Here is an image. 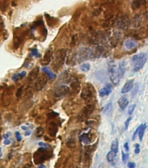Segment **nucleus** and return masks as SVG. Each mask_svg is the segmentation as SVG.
Returning a JSON list of instances; mask_svg holds the SVG:
<instances>
[{"label":"nucleus","instance_id":"4d7b16f0","mask_svg":"<svg viewBox=\"0 0 148 168\" xmlns=\"http://www.w3.org/2000/svg\"><path fill=\"white\" fill-rule=\"evenodd\" d=\"M98 168H103V164H101V165H99V166Z\"/></svg>","mask_w":148,"mask_h":168},{"label":"nucleus","instance_id":"423d86ee","mask_svg":"<svg viewBox=\"0 0 148 168\" xmlns=\"http://www.w3.org/2000/svg\"><path fill=\"white\" fill-rule=\"evenodd\" d=\"M69 92H70V87H68L67 85L61 84L53 90L52 94L55 98H62L64 96L67 95Z\"/></svg>","mask_w":148,"mask_h":168},{"label":"nucleus","instance_id":"6e6d98bb","mask_svg":"<svg viewBox=\"0 0 148 168\" xmlns=\"http://www.w3.org/2000/svg\"><path fill=\"white\" fill-rule=\"evenodd\" d=\"M2 157V149H1V147H0V158Z\"/></svg>","mask_w":148,"mask_h":168},{"label":"nucleus","instance_id":"c03bdc74","mask_svg":"<svg viewBox=\"0 0 148 168\" xmlns=\"http://www.w3.org/2000/svg\"><path fill=\"white\" fill-rule=\"evenodd\" d=\"M57 116H58V113H57V112H51V113H49L48 114V117H49L50 119H52V118H55V117H57Z\"/></svg>","mask_w":148,"mask_h":168},{"label":"nucleus","instance_id":"4c0bfd02","mask_svg":"<svg viewBox=\"0 0 148 168\" xmlns=\"http://www.w3.org/2000/svg\"><path fill=\"white\" fill-rule=\"evenodd\" d=\"M128 158H129V154L126 153H124V152H122V160H123V162H127V160H128Z\"/></svg>","mask_w":148,"mask_h":168},{"label":"nucleus","instance_id":"37998d69","mask_svg":"<svg viewBox=\"0 0 148 168\" xmlns=\"http://www.w3.org/2000/svg\"><path fill=\"white\" fill-rule=\"evenodd\" d=\"M78 38V34H76V35H74L73 37H72V41H71V43H72V45H75V44L78 43V40H76V38Z\"/></svg>","mask_w":148,"mask_h":168},{"label":"nucleus","instance_id":"6ab92c4d","mask_svg":"<svg viewBox=\"0 0 148 168\" xmlns=\"http://www.w3.org/2000/svg\"><path fill=\"white\" fill-rule=\"evenodd\" d=\"M118 104L120 105V108L121 110H125L129 104V100L127 97H121L118 101Z\"/></svg>","mask_w":148,"mask_h":168},{"label":"nucleus","instance_id":"864d4df0","mask_svg":"<svg viewBox=\"0 0 148 168\" xmlns=\"http://www.w3.org/2000/svg\"><path fill=\"white\" fill-rule=\"evenodd\" d=\"M38 168H46V166H44V165H40V166H39Z\"/></svg>","mask_w":148,"mask_h":168},{"label":"nucleus","instance_id":"09e8293b","mask_svg":"<svg viewBox=\"0 0 148 168\" xmlns=\"http://www.w3.org/2000/svg\"><path fill=\"white\" fill-rule=\"evenodd\" d=\"M11 143H12V142H11V140H9V139H5V142H4V144L6 145V146H7V145H10Z\"/></svg>","mask_w":148,"mask_h":168},{"label":"nucleus","instance_id":"f704fd0d","mask_svg":"<svg viewBox=\"0 0 148 168\" xmlns=\"http://www.w3.org/2000/svg\"><path fill=\"white\" fill-rule=\"evenodd\" d=\"M135 107H136V105H135V104H133V105H131L129 106V109H128V114H129V115H132V114H133Z\"/></svg>","mask_w":148,"mask_h":168},{"label":"nucleus","instance_id":"603ef678","mask_svg":"<svg viewBox=\"0 0 148 168\" xmlns=\"http://www.w3.org/2000/svg\"><path fill=\"white\" fill-rule=\"evenodd\" d=\"M31 131H26L25 135V136H30V135H31Z\"/></svg>","mask_w":148,"mask_h":168},{"label":"nucleus","instance_id":"a18cd8bd","mask_svg":"<svg viewBox=\"0 0 148 168\" xmlns=\"http://www.w3.org/2000/svg\"><path fill=\"white\" fill-rule=\"evenodd\" d=\"M16 138H17V140H18V141H21L22 140V137L21 135H20V133H19V132H16Z\"/></svg>","mask_w":148,"mask_h":168},{"label":"nucleus","instance_id":"bb28decb","mask_svg":"<svg viewBox=\"0 0 148 168\" xmlns=\"http://www.w3.org/2000/svg\"><path fill=\"white\" fill-rule=\"evenodd\" d=\"M146 124H141L140 132L138 133L140 140H143V137H144V134H145V132H146Z\"/></svg>","mask_w":148,"mask_h":168},{"label":"nucleus","instance_id":"0eeeda50","mask_svg":"<svg viewBox=\"0 0 148 168\" xmlns=\"http://www.w3.org/2000/svg\"><path fill=\"white\" fill-rule=\"evenodd\" d=\"M47 81H48V77L46 75H42V76L38 77L35 80V84H34L35 91H41L43 88L45 86V84H47Z\"/></svg>","mask_w":148,"mask_h":168},{"label":"nucleus","instance_id":"4468645a","mask_svg":"<svg viewBox=\"0 0 148 168\" xmlns=\"http://www.w3.org/2000/svg\"><path fill=\"white\" fill-rule=\"evenodd\" d=\"M133 79L128 80L127 83L123 85V88H122V90H121V92H122L123 94H125V93L129 92L131 90H133Z\"/></svg>","mask_w":148,"mask_h":168},{"label":"nucleus","instance_id":"b1692460","mask_svg":"<svg viewBox=\"0 0 148 168\" xmlns=\"http://www.w3.org/2000/svg\"><path fill=\"white\" fill-rule=\"evenodd\" d=\"M79 139H80V140H81L84 144H85V145H88V144L91 143V138H90V136H89L88 133H84V134H82V135L79 137Z\"/></svg>","mask_w":148,"mask_h":168},{"label":"nucleus","instance_id":"cd10ccee","mask_svg":"<svg viewBox=\"0 0 148 168\" xmlns=\"http://www.w3.org/2000/svg\"><path fill=\"white\" fill-rule=\"evenodd\" d=\"M116 155H117V153H113V152H112V151H110V152L107 153V155H106V160H107L108 162L112 163V162H113L114 160H115Z\"/></svg>","mask_w":148,"mask_h":168},{"label":"nucleus","instance_id":"3c124183","mask_svg":"<svg viewBox=\"0 0 148 168\" xmlns=\"http://www.w3.org/2000/svg\"><path fill=\"white\" fill-rule=\"evenodd\" d=\"M23 168H31V165H29V164H26V165H25V166H24V167Z\"/></svg>","mask_w":148,"mask_h":168},{"label":"nucleus","instance_id":"aec40b11","mask_svg":"<svg viewBox=\"0 0 148 168\" xmlns=\"http://www.w3.org/2000/svg\"><path fill=\"white\" fill-rule=\"evenodd\" d=\"M108 72L110 74V76H112L113 74L117 73V69H116V64L113 60H110L108 62Z\"/></svg>","mask_w":148,"mask_h":168},{"label":"nucleus","instance_id":"9b49d317","mask_svg":"<svg viewBox=\"0 0 148 168\" xmlns=\"http://www.w3.org/2000/svg\"><path fill=\"white\" fill-rule=\"evenodd\" d=\"M112 91H113V85L111 84H106V86L99 91V96L106 97V96H108L109 94H111Z\"/></svg>","mask_w":148,"mask_h":168},{"label":"nucleus","instance_id":"f3484780","mask_svg":"<svg viewBox=\"0 0 148 168\" xmlns=\"http://www.w3.org/2000/svg\"><path fill=\"white\" fill-rule=\"evenodd\" d=\"M80 90V82L77 80V79H74L71 82V88L70 91H71L74 93H77Z\"/></svg>","mask_w":148,"mask_h":168},{"label":"nucleus","instance_id":"8fccbe9b","mask_svg":"<svg viewBox=\"0 0 148 168\" xmlns=\"http://www.w3.org/2000/svg\"><path fill=\"white\" fill-rule=\"evenodd\" d=\"M10 136H11V133H5V134L4 138H5V139H8V138H9Z\"/></svg>","mask_w":148,"mask_h":168},{"label":"nucleus","instance_id":"ea45409f","mask_svg":"<svg viewBox=\"0 0 148 168\" xmlns=\"http://www.w3.org/2000/svg\"><path fill=\"white\" fill-rule=\"evenodd\" d=\"M39 147H42L43 148H45V149H49L50 148V145L48 144H45V143H42V142H39L38 143Z\"/></svg>","mask_w":148,"mask_h":168},{"label":"nucleus","instance_id":"e433bc0d","mask_svg":"<svg viewBox=\"0 0 148 168\" xmlns=\"http://www.w3.org/2000/svg\"><path fill=\"white\" fill-rule=\"evenodd\" d=\"M44 25V22H43V20H38V21H36L35 23H34V25H33L31 28L38 27V26H41V25Z\"/></svg>","mask_w":148,"mask_h":168},{"label":"nucleus","instance_id":"a878e982","mask_svg":"<svg viewBox=\"0 0 148 168\" xmlns=\"http://www.w3.org/2000/svg\"><path fill=\"white\" fill-rule=\"evenodd\" d=\"M111 151L115 153H118V152H119V141L117 139L113 141L112 146H111Z\"/></svg>","mask_w":148,"mask_h":168},{"label":"nucleus","instance_id":"c756f323","mask_svg":"<svg viewBox=\"0 0 148 168\" xmlns=\"http://www.w3.org/2000/svg\"><path fill=\"white\" fill-rule=\"evenodd\" d=\"M42 70L45 74H47V77H50V79H53V78H55V74H54V73H52V72H51V71L47 67H44Z\"/></svg>","mask_w":148,"mask_h":168},{"label":"nucleus","instance_id":"49530a36","mask_svg":"<svg viewBox=\"0 0 148 168\" xmlns=\"http://www.w3.org/2000/svg\"><path fill=\"white\" fill-rule=\"evenodd\" d=\"M127 166H128V168H135V166H136L135 163H133V162H129L127 164Z\"/></svg>","mask_w":148,"mask_h":168},{"label":"nucleus","instance_id":"79ce46f5","mask_svg":"<svg viewBox=\"0 0 148 168\" xmlns=\"http://www.w3.org/2000/svg\"><path fill=\"white\" fill-rule=\"evenodd\" d=\"M131 120H132V117H129V118L126 120V123H125V129H126V130L128 128V126H129V124H130Z\"/></svg>","mask_w":148,"mask_h":168},{"label":"nucleus","instance_id":"5701e85b","mask_svg":"<svg viewBox=\"0 0 148 168\" xmlns=\"http://www.w3.org/2000/svg\"><path fill=\"white\" fill-rule=\"evenodd\" d=\"M22 36L21 35H18V34H16L14 35V39H13V41H14V48L15 49H18V47H19V45L21 44L22 43Z\"/></svg>","mask_w":148,"mask_h":168},{"label":"nucleus","instance_id":"473e14b6","mask_svg":"<svg viewBox=\"0 0 148 168\" xmlns=\"http://www.w3.org/2000/svg\"><path fill=\"white\" fill-rule=\"evenodd\" d=\"M31 56L32 57H36V58H40L41 55L38 53V50L37 49H32L31 51Z\"/></svg>","mask_w":148,"mask_h":168},{"label":"nucleus","instance_id":"2f4dec72","mask_svg":"<svg viewBox=\"0 0 148 168\" xmlns=\"http://www.w3.org/2000/svg\"><path fill=\"white\" fill-rule=\"evenodd\" d=\"M44 128L41 127V126H39V127H38L37 129H36V136L38 137V138H41L43 137V135H44Z\"/></svg>","mask_w":148,"mask_h":168},{"label":"nucleus","instance_id":"1a4fd4ad","mask_svg":"<svg viewBox=\"0 0 148 168\" xmlns=\"http://www.w3.org/2000/svg\"><path fill=\"white\" fill-rule=\"evenodd\" d=\"M117 24H118V26L120 29L127 30L131 25V20H130V18H128L127 15H123L119 18V20L117 21Z\"/></svg>","mask_w":148,"mask_h":168},{"label":"nucleus","instance_id":"72a5a7b5","mask_svg":"<svg viewBox=\"0 0 148 168\" xmlns=\"http://www.w3.org/2000/svg\"><path fill=\"white\" fill-rule=\"evenodd\" d=\"M23 91H24V89H23V87H19L18 89V91L16 92V98H20L22 96V93H23Z\"/></svg>","mask_w":148,"mask_h":168},{"label":"nucleus","instance_id":"13d9d810","mask_svg":"<svg viewBox=\"0 0 148 168\" xmlns=\"http://www.w3.org/2000/svg\"><path fill=\"white\" fill-rule=\"evenodd\" d=\"M0 119H1V115H0Z\"/></svg>","mask_w":148,"mask_h":168},{"label":"nucleus","instance_id":"39448f33","mask_svg":"<svg viewBox=\"0 0 148 168\" xmlns=\"http://www.w3.org/2000/svg\"><path fill=\"white\" fill-rule=\"evenodd\" d=\"M12 92H13V86L8 87L5 91L3 92L2 95V105L5 107H7L11 104L12 98Z\"/></svg>","mask_w":148,"mask_h":168},{"label":"nucleus","instance_id":"7c9ffc66","mask_svg":"<svg viewBox=\"0 0 148 168\" xmlns=\"http://www.w3.org/2000/svg\"><path fill=\"white\" fill-rule=\"evenodd\" d=\"M91 69V65H90V64L88 63H83L81 65H80V70L82 71H89Z\"/></svg>","mask_w":148,"mask_h":168},{"label":"nucleus","instance_id":"20e7f679","mask_svg":"<svg viewBox=\"0 0 148 168\" xmlns=\"http://www.w3.org/2000/svg\"><path fill=\"white\" fill-rule=\"evenodd\" d=\"M95 109V106L92 104L90 105H85V107L79 112L78 115V119L79 121H85V119H87L91 114H92L93 111Z\"/></svg>","mask_w":148,"mask_h":168},{"label":"nucleus","instance_id":"58836bf2","mask_svg":"<svg viewBox=\"0 0 148 168\" xmlns=\"http://www.w3.org/2000/svg\"><path fill=\"white\" fill-rule=\"evenodd\" d=\"M140 144H136L135 145V151H134V153L136 154H139L140 153Z\"/></svg>","mask_w":148,"mask_h":168},{"label":"nucleus","instance_id":"393cba45","mask_svg":"<svg viewBox=\"0 0 148 168\" xmlns=\"http://www.w3.org/2000/svg\"><path fill=\"white\" fill-rule=\"evenodd\" d=\"M113 111V103L112 102H109L106 105V106L104 107V110H103V113L106 114V115H109Z\"/></svg>","mask_w":148,"mask_h":168},{"label":"nucleus","instance_id":"dca6fc26","mask_svg":"<svg viewBox=\"0 0 148 168\" xmlns=\"http://www.w3.org/2000/svg\"><path fill=\"white\" fill-rule=\"evenodd\" d=\"M48 133L51 137H54L58 133V125L55 122H50L48 126Z\"/></svg>","mask_w":148,"mask_h":168},{"label":"nucleus","instance_id":"de8ad7c7","mask_svg":"<svg viewBox=\"0 0 148 168\" xmlns=\"http://www.w3.org/2000/svg\"><path fill=\"white\" fill-rule=\"evenodd\" d=\"M124 147H125V150H126L127 152H129V144H128V142H126V143H125Z\"/></svg>","mask_w":148,"mask_h":168},{"label":"nucleus","instance_id":"c9c22d12","mask_svg":"<svg viewBox=\"0 0 148 168\" xmlns=\"http://www.w3.org/2000/svg\"><path fill=\"white\" fill-rule=\"evenodd\" d=\"M12 80L13 81H15V82H18L19 79H21V77H20V74L19 73H16V74H14L13 76H12Z\"/></svg>","mask_w":148,"mask_h":168},{"label":"nucleus","instance_id":"412c9836","mask_svg":"<svg viewBox=\"0 0 148 168\" xmlns=\"http://www.w3.org/2000/svg\"><path fill=\"white\" fill-rule=\"evenodd\" d=\"M66 146L69 148H73V147H76V139L73 136L69 137L66 140Z\"/></svg>","mask_w":148,"mask_h":168},{"label":"nucleus","instance_id":"6e6552de","mask_svg":"<svg viewBox=\"0 0 148 168\" xmlns=\"http://www.w3.org/2000/svg\"><path fill=\"white\" fill-rule=\"evenodd\" d=\"M80 97L81 98H83L84 100H90L91 98L93 97V89H92V85L87 84L86 86H85L80 93Z\"/></svg>","mask_w":148,"mask_h":168},{"label":"nucleus","instance_id":"f03ea898","mask_svg":"<svg viewBox=\"0 0 148 168\" xmlns=\"http://www.w3.org/2000/svg\"><path fill=\"white\" fill-rule=\"evenodd\" d=\"M92 58V50L88 48V47H82L73 55L72 59H74L75 62H82V61H85L87 59H90Z\"/></svg>","mask_w":148,"mask_h":168},{"label":"nucleus","instance_id":"f8f14e48","mask_svg":"<svg viewBox=\"0 0 148 168\" xmlns=\"http://www.w3.org/2000/svg\"><path fill=\"white\" fill-rule=\"evenodd\" d=\"M146 61H147V58L145 57V58H143L141 60L138 61V62H136V63H134L133 64V71L134 72L140 71L141 69L144 67V65L146 64Z\"/></svg>","mask_w":148,"mask_h":168},{"label":"nucleus","instance_id":"ddd939ff","mask_svg":"<svg viewBox=\"0 0 148 168\" xmlns=\"http://www.w3.org/2000/svg\"><path fill=\"white\" fill-rule=\"evenodd\" d=\"M124 45H125V47H126L127 50H133L137 47L138 43H137V41H135L134 39H133V38H128V39H127L125 41Z\"/></svg>","mask_w":148,"mask_h":168},{"label":"nucleus","instance_id":"a211bd4d","mask_svg":"<svg viewBox=\"0 0 148 168\" xmlns=\"http://www.w3.org/2000/svg\"><path fill=\"white\" fill-rule=\"evenodd\" d=\"M38 73H39V68L37 66L34 69H32L31 71L29 73V81L32 82V81L36 80L38 77Z\"/></svg>","mask_w":148,"mask_h":168},{"label":"nucleus","instance_id":"5fc2aeb1","mask_svg":"<svg viewBox=\"0 0 148 168\" xmlns=\"http://www.w3.org/2000/svg\"><path fill=\"white\" fill-rule=\"evenodd\" d=\"M21 128H22V129H23V130H27V127H26V126H23L21 127Z\"/></svg>","mask_w":148,"mask_h":168},{"label":"nucleus","instance_id":"4be33fe9","mask_svg":"<svg viewBox=\"0 0 148 168\" xmlns=\"http://www.w3.org/2000/svg\"><path fill=\"white\" fill-rule=\"evenodd\" d=\"M146 1H143V0H141V1H133L131 5H132V8L133 10H136V9H139L140 7H141L142 5H146Z\"/></svg>","mask_w":148,"mask_h":168},{"label":"nucleus","instance_id":"9d476101","mask_svg":"<svg viewBox=\"0 0 148 168\" xmlns=\"http://www.w3.org/2000/svg\"><path fill=\"white\" fill-rule=\"evenodd\" d=\"M52 60V50L49 49L46 51V52L44 53L43 60L41 61V64L43 65H47L51 63V61Z\"/></svg>","mask_w":148,"mask_h":168},{"label":"nucleus","instance_id":"c85d7f7f","mask_svg":"<svg viewBox=\"0 0 148 168\" xmlns=\"http://www.w3.org/2000/svg\"><path fill=\"white\" fill-rule=\"evenodd\" d=\"M146 57V54L145 53H139V54H137V55H135L132 58V62L133 63H136V62H138V61H140L143 58H145Z\"/></svg>","mask_w":148,"mask_h":168},{"label":"nucleus","instance_id":"7ed1b4c3","mask_svg":"<svg viewBox=\"0 0 148 168\" xmlns=\"http://www.w3.org/2000/svg\"><path fill=\"white\" fill-rule=\"evenodd\" d=\"M50 157V153L48 149L45 148H38L35 152V153L33 155V159H34V163L38 165V164H42L44 161H45Z\"/></svg>","mask_w":148,"mask_h":168},{"label":"nucleus","instance_id":"a19ab883","mask_svg":"<svg viewBox=\"0 0 148 168\" xmlns=\"http://www.w3.org/2000/svg\"><path fill=\"white\" fill-rule=\"evenodd\" d=\"M140 126H138V127H137V129L135 130V132H134L133 133V140L136 139V136L138 135V133H139V132H140Z\"/></svg>","mask_w":148,"mask_h":168},{"label":"nucleus","instance_id":"f257e3e1","mask_svg":"<svg viewBox=\"0 0 148 168\" xmlns=\"http://www.w3.org/2000/svg\"><path fill=\"white\" fill-rule=\"evenodd\" d=\"M65 58H66V50H58V52H57L56 56H55L53 61H52V64H51L52 70L54 71H58L63 66L64 60H65Z\"/></svg>","mask_w":148,"mask_h":168},{"label":"nucleus","instance_id":"2eb2a0df","mask_svg":"<svg viewBox=\"0 0 148 168\" xmlns=\"http://www.w3.org/2000/svg\"><path fill=\"white\" fill-rule=\"evenodd\" d=\"M127 70V65H126V62L123 61L120 64L118 69H117V75L118 77H120V79H121V77H123V76L125 75V72Z\"/></svg>","mask_w":148,"mask_h":168}]
</instances>
